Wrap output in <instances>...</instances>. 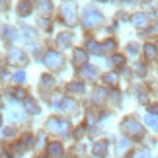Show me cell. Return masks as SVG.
I'll return each mask as SVG.
<instances>
[{"label":"cell","instance_id":"cell-26","mask_svg":"<svg viewBox=\"0 0 158 158\" xmlns=\"http://www.w3.org/2000/svg\"><path fill=\"white\" fill-rule=\"evenodd\" d=\"M123 63H125V57H123V55H113V57H111V64L113 66H121Z\"/></svg>","mask_w":158,"mask_h":158},{"label":"cell","instance_id":"cell-12","mask_svg":"<svg viewBox=\"0 0 158 158\" xmlns=\"http://www.w3.org/2000/svg\"><path fill=\"white\" fill-rule=\"evenodd\" d=\"M106 152H107V143L106 141H100V143L94 144V156L96 158H104Z\"/></svg>","mask_w":158,"mask_h":158},{"label":"cell","instance_id":"cell-25","mask_svg":"<svg viewBox=\"0 0 158 158\" xmlns=\"http://www.w3.org/2000/svg\"><path fill=\"white\" fill-rule=\"evenodd\" d=\"M14 82L16 84H23V82H26V72H23V70L14 72Z\"/></svg>","mask_w":158,"mask_h":158},{"label":"cell","instance_id":"cell-30","mask_svg":"<svg viewBox=\"0 0 158 158\" xmlns=\"http://www.w3.org/2000/svg\"><path fill=\"white\" fill-rule=\"evenodd\" d=\"M102 47H104V51H113V49H115V41H113V39H107Z\"/></svg>","mask_w":158,"mask_h":158},{"label":"cell","instance_id":"cell-32","mask_svg":"<svg viewBox=\"0 0 158 158\" xmlns=\"http://www.w3.org/2000/svg\"><path fill=\"white\" fill-rule=\"evenodd\" d=\"M14 98H18V100H22V98H26V92H23V90H14Z\"/></svg>","mask_w":158,"mask_h":158},{"label":"cell","instance_id":"cell-34","mask_svg":"<svg viewBox=\"0 0 158 158\" xmlns=\"http://www.w3.org/2000/svg\"><path fill=\"white\" fill-rule=\"evenodd\" d=\"M137 158H152V156H150L148 150H143V152H139V154H137Z\"/></svg>","mask_w":158,"mask_h":158},{"label":"cell","instance_id":"cell-4","mask_svg":"<svg viewBox=\"0 0 158 158\" xmlns=\"http://www.w3.org/2000/svg\"><path fill=\"white\" fill-rule=\"evenodd\" d=\"M60 14H63V20L69 23V26H72V23L76 22V8H74L72 2H64L60 6Z\"/></svg>","mask_w":158,"mask_h":158},{"label":"cell","instance_id":"cell-37","mask_svg":"<svg viewBox=\"0 0 158 158\" xmlns=\"http://www.w3.org/2000/svg\"><path fill=\"white\" fill-rule=\"evenodd\" d=\"M150 111H152L154 115H158V104H152V106H150Z\"/></svg>","mask_w":158,"mask_h":158},{"label":"cell","instance_id":"cell-2","mask_svg":"<svg viewBox=\"0 0 158 158\" xmlns=\"http://www.w3.org/2000/svg\"><path fill=\"white\" fill-rule=\"evenodd\" d=\"M121 129H123L125 135L137 137V139L143 137V133H144V129L139 125V121H137L135 117H127V119H123V123H121Z\"/></svg>","mask_w":158,"mask_h":158},{"label":"cell","instance_id":"cell-29","mask_svg":"<svg viewBox=\"0 0 158 158\" xmlns=\"http://www.w3.org/2000/svg\"><path fill=\"white\" fill-rule=\"evenodd\" d=\"M8 117H10L12 121H22V119H23V113H20V111H16V109H12V111L8 113Z\"/></svg>","mask_w":158,"mask_h":158},{"label":"cell","instance_id":"cell-9","mask_svg":"<svg viewBox=\"0 0 158 158\" xmlns=\"http://www.w3.org/2000/svg\"><path fill=\"white\" fill-rule=\"evenodd\" d=\"M72 59H74V64H86L88 53L84 51V49H74V53H72Z\"/></svg>","mask_w":158,"mask_h":158},{"label":"cell","instance_id":"cell-22","mask_svg":"<svg viewBox=\"0 0 158 158\" xmlns=\"http://www.w3.org/2000/svg\"><path fill=\"white\" fill-rule=\"evenodd\" d=\"M55 86V78L49 76V74H45V76H41V88H53Z\"/></svg>","mask_w":158,"mask_h":158},{"label":"cell","instance_id":"cell-38","mask_svg":"<svg viewBox=\"0 0 158 158\" xmlns=\"http://www.w3.org/2000/svg\"><path fill=\"white\" fill-rule=\"evenodd\" d=\"M152 31H158V23H156V26H154V27H152Z\"/></svg>","mask_w":158,"mask_h":158},{"label":"cell","instance_id":"cell-11","mask_svg":"<svg viewBox=\"0 0 158 158\" xmlns=\"http://www.w3.org/2000/svg\"><path fill=\"white\" fill-rule=\"evenodd\" d=\"M60 109H63V111H69V113H76L78 106H76V102H74V100L64 98V100H63V104H60Z\"/></svg>","mask_w":158,"mask_h":158},{"label":"cell","instance_id":"cell-14","mask_svg":"<svg viewBox=\"0 0 158 158\" xmlns=\"http://www.w3.org/2000/svg\"><path fill=\"white\" fill-rule=\"evenodd\" d=\"M23 107H26L27 113H33V115L39 113V106L35 104V100H31V98H26V102H23Z\"/></svg>","mask_w":158,"mask_h":158},{"label":"cell","instance_id":"cell-31","mask_svg":"<svg viewBox=\"0 0 158 158\" xmlns=\"http://www.w3.org/2000/svg\"><path fill=\"white\" fill-rule=\"evenodd\" d=\"M23 37H26V39H33V29L31 27H23Z\"/></svg>","mask_w":158,"mask_h":158},{"label":"cell","instance_id":"cell-18","mask_svg":"<svg viewBox=\"0 0 158 158\" xmlns=\"http://www.w3.org/2000/svg\"><path fill=\"white\" fill-rule=\"evenodd\" d=\"M104 82L109 84V86H115V84L119 82V76L115 74V72H106V74H104Z\"/></svg>","mask_w":158,"mask_h":158},{"label":"cell","instance_id":"cell-20","mask_svg":"<svg viewBox=\"0 0 158 158\" xmlns=\"http://www.w3.org/2000/svg\"><path fill=\"white\" fill-rule=\"evenodd\" d=\"M144 55H147V59L154 60V59H156V55H158V51H156V47H154V45L147 43V45H144Z\"/></svg>","mask_w":158,"mask_h":158},{"label":"cell","instance_id":"cell-27","mask_svg":"<svg viewBox=\"0 0 158 158\" xmlns=\"http://www.w3.org/2000/svg\"><path fill=\"white\" fill-rule=\"evenodd\" d=\"M129 147H131V143H129V141H119L117 150H119L121 154H123V152H127V150H129Z\"/></svg>","mask_w":158,"mask_h":158},{"label":"cell","instance_id":"cell-39","mask_svg":"<svg viewBox=\"0 0 158 158\" xmlns=\"http://www.w3.org/2000/svg\"><path fill=\"white\" fill-rule=\"evenodd\" d=\"M0 121H2V117H0Z\"/></svg>","mask_w":158,"mask_h":158},{"label":"cell","instance_id":"cell-28","mask_svg":"<svg viewBox=\"0 0 158 158\" xmlns=\"http://www.w3.org/2000/svg\"><path fill=\"white\" fill-rule=\"evenodd\" d=\"M135 72L139 76H144V74H147V66H144L143 63H135Z\"/></svg>","mask_w":158,"mask_h":158},{"label":"cell","instance_id":"cell-10","mask_svg":"<svg viewBox=\"0 0 158 158\" xmlns=\"http://www.w3.org/2000/svg\"><path fill=\"white\" fill-rule=\"evenodd\" d=\"M148 22H150V18H148L147 14H135V16H133V23H135L137 27H141V29L147 27Z\"/></svg>","mask_w":158,"mask_h":158},{"label":"cell","instance_id":"cell-15","mask_svg":"<svg viewBox=\"0 0 158 158\" xmlns=\"http://www.w3.org/2000/svg\"><path fill=\"white\" fill-rule=\"evenodd\" d=\"M66 90H69L70 94H78V96H80V94H84V84L82 82H70L69 86H66Z\"/></svg>","mask_w":158,"mask_h":158},{"label":"cell","instance_id":"cell-35","mask_svg":"<svg viewBox=\"0 0 158 158\" xmlns=\"http://www.w3.org/2000/svg\"><path fill=\"white\" fill-rule=\"evenodd\" d=\"M4 135H6V137H14V135H16V129H6Z\"/></svg>","mask_w":158,"mask_h":158},{"label":"cell","instance_id":"cell-19","mask_svg":"<svg viewBox=\"0 0 158 158\" xmlns=\"http://www.w3.org/2000/svg\"><path fill=\"white\" fill-rule=\"evenodd\" d=\"M92 100H94V104H102V102L106 100V90H104V88H96Z\"/></svg>","mask_w":158,"mask_h":158},{"label":"cell","instance_id":"cell-3","mask_svg":"<svg viewBox=\"0 0 158 158\" xmlns=\"http://www.w3.org/2000/svg\"><path fill=\"white\" fill-rule=\"evenodd\" d=\"M69 121H63V119H57V117H51L47 121V129L53 131V133H59V135H64L69 131Z\"/></svg>","mask_w":158,"mask_h":158},{"label":"cell","instance_id":"cell-17","mask_svg":"<svg viewBox=\"0 0 158 158\" xmlns=\"http://www.w3.org/2000/svg\"><path fill=\"white\" fill-rule=\"evenodd\" d=\"M86 47H88V51H90V53H94V55H100L102 49H104V47H102L100 43H96L94 39H88V41H86Z\"/></svg>","mask_w":158,"mask_h":158},{"label":"cell","instance_id":"cell-8","mask_svg":"<svg viewBox=\"0 0 158 158\" xmlns=\"http://www.w3.org/2000/svg\"><path fill=\"white\" fill-rule=\"evenodd\" d=\"M31 8H33L31 0H22V2L18 4V14H20L22 18H26V16H29V12H31Z\"/></svg>","mask_w":158,"mask_h":158},{"label":"cell","instance_id":"cell-36","mask_svg":"<svg viewBox=\"0 0 158 158\" xmlns=\"http://www.w3.org/2000/svg\"><path fill=\"white\" fill-rule=\"evenodd\" d=\"M8 8V0H0V10H6Z\"/></svg>","mask_w":158,"mask_h":158},{"label":"cell","instance_id":"cell-21","mask_svg":"<svg viewBox=\"0 0 158 158\" xmlns=\"http://www.w3.org/2000/svg\"><path fill=\"white\" fill-rule=\"evenodd\" d=\"M2 33H4V37H6V39H12V41L18 37V35H16V29H14V27H10V26H4V27H2Z\"/></svg>","mask_w":158,"mask_h":158},{"label":"cell","instance_id":"cell-5","mask_svg":"<svg viewBox=\"0 0 158 158\" xmlns=\"http://www.w3.org/2000/svg\"><path fill=\"white\" fill-rule=\"evenodd\" d=\"M43 60H45L47 66H51V69H59V66L63 64V55L57 53V51H49V53H45Z\"/></svg>","mask_w":158,"mask_h":158},{"label":"cell","instance_id":"cell-24","mask_svg":"<svg viewBox=\"0 0 158 158\" xmlns=\"http://www.w3.org/2000/svg\"><path fill=\"white\" fill-rule=\"evenodd\" d=\"M39 10L43 12V14H49L51 12V2L49 0H39Z\"/></svg>","mask_w":158,"mask_h":158},{"label":"cell","instance_id":"cell-33","mask_svg":"<svg viewBox=\"0 0 158 158\" xmlns=\"http://www.w3.org/2000/svg\"><path fill=\"white\" fill-rule=\"evenodd\" d=\"M127 49H129V55H137V53H139V47H137V45H129Z\"/></svg>","mask_w":158,"mask_h":158},{"label":"cell","instance_id":"cell-16","mask_svg":"<svg viewBox=\"0 0 158 158\" xmlns=\"http://www.w3.org/2000/svg\"><path fill=\"white\" fill-rule=\"evenodd\" d=\"M144 123H147L150 129L158 131V115H154V113H147V117H144Z\"/></svg>","mask_w":158,"mask_h":158},{"label":"cell","instance_id":"cell-7","mask_svg":"<svg viewBox=\"0 0 158 158\" xmlns=\"http://www.w3.org/2000/svg\"><path fill=\"white\" fill-rule=\"evenodd\" d=\"M64 150H63V144L60 143H51L49 144V158H63Z\"/></svg>","mask_w":158,"mask_h":158},{"label":"cell","instance_id":"cell-1","mask_svg":"<svg viewBox=\"0 0 158 158\" xmlns=\"http://www.w3.org/2000/svg\"><path fill=\"white\" fill-rule=\"evenodd\" d=\"M102 20H104V16H102L96 8H86L84 14H82V26L86 29H92L96 26H100Z\"/></svg>","mask_w":158,"mask_h":158},{"label":"cell","instance_id":"cell-6","mask_svg":"<svg viewBox=\"0 0 158 158\" xmlns=\"http://www.w3.org/2000/svg\"><path fill=\"white\" fill-rule=\"evenodd\" d=\"M8 60H10V64H26L27 57L22 49H12L10 55H8Z\"/></svg>","mask_w":158,"mask_h":158},{"label":"cell","instance_id":"cell-13","mask_svg":"<svg viewBox=\"0 0 158 158\" xmlns=\"http://www.w3.org/2000/svg\"><path fill=\"white\" fill-rule=\"evenodd\" d=\"M72 43V33H60L57 37V45L60 47V49H64V47H69Z\"/></svg>","mask_w":158,"mask_h":158},{"label":"cell","instance_id":"cell-23","mask_svg":"<svg viewBox=\"0 0 158 158\" xmlns=\"http://www.w3.org/2000/svg\"><path fill=\"white\" fill-rule=\"evenodd\" d=\"M82 74L88 76V78H94L96 74H98V70H96L94 66H82Z\"/></svg>","mask_w":158,"mask_h":158}]
</instances>
